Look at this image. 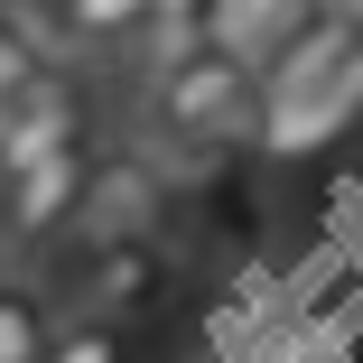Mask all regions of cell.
Returning <instances> with one entry per match:
<instances>
[{
    "mask_svg": "<svg viewBox=\"0 0 363 363\" xmlns=\"http://www.w3.org/2000/svg\"><path fill=\"white\" fill-rule=\"evenodd\" d=\"M261 75L242 56H224V47H205L196 65H177V75H159L150 84V130L168 140V150H224V140H242V130H261Z\"/></svg>",
    "mask_w": 363,
    "mask_h": 363,
    "instance_id": "obj_1",
    "label": "cell"
},
{
    "mask_svg": "<svg viewBox=\"0 0 363 363\" xmlns=\"http://www.w3.org/2000/svg\"><path fill=\"white\" fill-rule=\"evenodd\" d=\"M177 289V261L159 233H103L84 252V279H75V308L94 326H130V317H150L159 298Z\"/></svg>",
    "mask_w": 363,
    "mask_h": 363,
    "instance_id": "obj_2",
    "label": "cell"
},
{
    "mask_svg": "<svg viewBox=\"0 0 363 363\" xmlns=\"http://www.w3.org/2000/svg\"><path fill=\"white\" fill-rule=\"evenodd\" d=\"M94 177H103V159H94V150H65V159L28 168V177H0V242L38 252V242H56L65 224H84Z\"/></svg>",
    "mask_w": 363,
    "mask_h": 363,
    "instance_id": "obj_3",
    "label": "cell"
},
{
    "mask_svg": "<svg viewBox=\"0 0 363 363\" xmlns=\"http://www.w3.org/2000/svg\"><path fill=\"white\" fill-rule=\"evenodd\" d=\"M65 150H84V84L65 75V65H47V75L10 103V140H0V177H28Z\"/></svg>",
    "mask_w": 363,
    "mask_h": 363,
    "instance_id": "obj_4",
    "label": "cell"
},
{
    "mask_svg": "<svg viewBox=\"0 0 363 363\" xmlns=\"http://www.w3.org/2000/svg\"><path fill=\"white\" fill-rule=\"evenodd\" d=\"M326 10V0H214V47H224V56H242L252 65V75H270V65L289 56V47H298V28Z\"/></svg>",
    "mask_w": 363,
    "mask_h": 363,
    "instance_id": "obj_5",
    "label": "cell"
},
{
    "mask_svg": "<svg viewBox=\"0 0 363 363\" xmlns=\"http://www.w3.org/2000/svg\"><path fill=\"white\" fill-rule=\"evenodd\" d=\"M84 224H94V242H103V233H159V168H140V159H103Z\"/></svg>",
    "mask_w": 363,
    "mask_h": 363,
    "instance_id": "obj_6",
    "label": "cell"
},
{
    "mask_svg": "<svg viewBox=\"0 0 363 363\" xmlns=\"http://www.w3.org/2000/svg\"><path fill=\"white\" fill-rule=\"evenodd\" d=\"M56 335H65L56 298H38V289H19V279L0 289V363H47Z\"/></svg>",
    "mask_w": 363,
    "mask_h": 363,
    "instance_id": "obj_7",
    "label": "cell"
},
{
    "mask_svg": "<svg viewBox=\"0 0 363 363\" xmlns=\"http://www.w3.org/2000/svg\"><path fill=\"white\" fill-rule=\"evenodd\" d=\"M65 28H75L84 47H140V28L159 19V0H56Z\"/></svg>",
    "mask_w": 363,
    "mask_h": 363,
    "instance_id": "obj_8",
    "label": "cell"
},
{
    "mask_svg": "<svg viewBox=\"0 0 363 363\" xmlns=\"http://www.w3.org/2000/svg\"><path fill=\"white\" fill-rule=\"evenodd\" d=\"M47 75V56H38V38L19 28V10H0V103H19L28 84Z\"/></svg>",
    "mask_w": 363,
    "mask_h": 363,
    "instance_id": "obj_9",
    "label": "cell"
},
{
    "mask_svg": "<svg viewBox=\"0 0 363 363\" xmlns=\"http://www.w3.org/2000/svg\"><path fill=\"white\" fill-rule=\"evenodd\" d=\"M159 19H214V0H159Z\"/></svg>",
    "mask_w": 363,
    "mask_h": 363,
    "instance_id": "obj_10",
    "label": "cell"
},
{
    "mask_svg": "<svg viewBox=\"0 0 363 363\" xmlns=\"http://www.w3.org/2000/svg\"><path fill=\"white\" fill-rule=\"evenodd\" d=\"M345 94L363 103V38H354V56H345Z\"/></svg>",
    "mask_w": 363,
    "mask_h": 363,
    "instance_id": "obj_11",
    "label": "cell"
},
{
    "mask_svg": "<svg viewBox=\"0 0 363 363\" xmlns=\"http://www.w3.org/2000/svg\"><path fill=\"white\" fill-rule=\"evenodd\" d=\"M0 140H10V103H0Z\"/></svg>",
    "mask_w": 363,
    "mask_h": 363,
    "instance_id": "obj_12",
    "label": "cell"
},
{
    "mask_svg": "<svg viewBox=\"0 0 363 363\" xmlns=\"http://www.w3.org/2000/svg\"><path fill=\"white\" fill-rule=\"evenodd\" d=\"M0 289H10V252H0Z\"/></svg>",
    "mask_w": 363,
    "mask_h": 363,
    "instance_id": "obj_13",
    "label": "cell"
}]
</instances>
